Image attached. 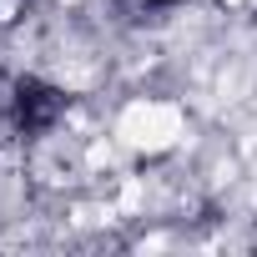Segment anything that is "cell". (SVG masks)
Segmentation results:
<instances>
[{
    "mask_svg": "<svg viewBox=\"0 0 257 257\" xmlns=\"http://www.w3.org/2000/svg\"><path fill=\"white\" fill-rule=\"evenodd\" d=\"M61 111H66V96H61L51 81H41V76H21V81H11L6 116H11V126H16L21 137H41V132H51V126L61 121Z\"/></svg>",
    "mask_w": 257,
    "mask_h": 257,
    "instance_id": "cell-1",
    "label": "cell"
},
{
    "mask_svg": "<svg viewBox=\"0 0 257 257\" xmlns=\"http://www.w3.org/2000/svg\"><path fill=\"white\" fill-rule=\"evenodd\" d=\"M147 6H177V0H147Z\"/></svg>",
    "mask_w": 257,
    "mask_h": 257,
    "instance_id": "cell-2",
    "label": "cell"
}]
</instances>
